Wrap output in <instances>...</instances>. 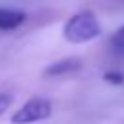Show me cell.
Here are the masks:
<instances>
[{"label": "cell", "mask_w": 124, "mask_h": 124, "mask_svg": "<svg viewBox=\"0 0 124 124\" xmlns=\"http://www.w3.org/2000/svg\"><path fill=\"white\" fill-rule=\"evenodd\" d=\"M101 23L97 16L89 10L74 14L66 23H64V39L70 43H89L97 37H101Z\"/></svg>", "instance_id": "cell-1"}, {"label": "cell", "mask_w": 124, "mask_h": 124, "mask_svg": "<svg viewBox=\"0 0 124 124\" xmlns=\"http://www.w3.org/2000/svg\"><path fill=\"white\" fill-rule=\"evenodd\" d=\"M52 114V103L46 97H31L27 103H23L21 108H17L12 114V124H31L45 120Z\"/></svg>", "instance_id": "cell-2"}, {"label": "cell", "mask_w": 124, "mask_h": 124, "mask_svg": "<svg viewBox=\"0 0 124 124\" xmlns=\"http://www.w3.org/2000/svg\"><path fill=\"white\" fill-rule=\"evenodd\" d=\"M27 19V14L16 8H6L0 6V31H14L21 27Z\"/></svg>", "instance_id": "cell-3"}, {"label": "cell", "mask_w": 124, "mask_h": 124, "mask_svg": "<svg viewBox=\"0 0 124 124\" xmlns=\"http://www.w3.org/2000/svg\"><path fill=\"white\" fill-rule=\"evenodd\" d=\"M79 68H81V62H79L78 58H62V60H56V62H52L50 66H46L45 76H48V78H58V76H66V74L78 72Z\"/></svg>", "instance_id": "cell-4"}, {"label": "cell", "mask_w": 124, "mask_h": 124, "mask_svg": "<svg viewBox=\"0 0 124 124\" xmlns=\"http://www.w3.org/2000/svg\"><path fill=\"white\" fill-rule=\"evenodd\" d=\"M110 46H112L116 52H122V54H124V25L110 37Z\"/></svg>", "instance_id": "cell-5"}, {"label": "cell", "mask_w": 124, "mask_h": 124, "mask_svg": "<svg viewBox=\"0 0 124 124\" xmlns=\"http://www.w3.org/2000/svg\"><path fill=\"white\" fill-rule=\"evenodd\" d=\"M12 103H14V95L6 93V91H0V116L12 107Z\"/></svg>", "instance_id": "cell-6"}]
</instances>
